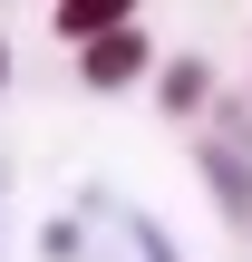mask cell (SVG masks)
Here are the masks:
<instances>
[{
    "instance_id": "6da1fadb",
    "label": "cell",
    "mask_w": 252,
    "mask_h": 262,
    "mask_svg": "<svg viewBox=\"0 0 252 262\" xmlns=\"http://www.w3.org/2000/svg\"><path fill=\"white\" fill-rule=\"evenodd\" d=\"M155 68H165V58H155V39H146V19H136V29H117V39H97V49L78 58V88H87V97H126V88H146Z\"/></svg>"
},
{
    "instance_id": "7a4b0ae2",
    "label": "cell",
    "mask_w": 252,
    "mask_h": 262,
    "mask_svg": "<svg viewBox=\"0 0 252 262\" xmlns=\"http://www.w3.org/2000/svg\"><path fill=\"white\" fill-rule=\"evenodd\" d=\"M194 175L214 185L223 224H233V233H252V156H233L223 136H194Z\"/></svg>"
},
{
    "instance_id": "3957f363",
    "label": "cell",
    "mask_w": 252,
    "mask_h": 262,
    "mask_svg": "<svg viewBox=\"0 0 252 262\" xmlns=\"http://www.w3.org/2000/svg\"><path fill=\"white\" fill-rule=\"evenodd\" d=\"M49 29H58V39H68V49L87 58L97 39H117V29H136V0H58V10H49Z\"/></svg>"
},
{
    "instance_id": "277c9868",
    "label": "cell",
    "mask_w": 252,
    "mask_h": 262,
    "mask_svg": "<svg viewBox=\"0 0 252 262\" xmlns=\"http://www.w3.org/2000/svg\"><path fill=\"white\" fill-rule=\"evenodd\" d=\"M155 107H165L175 126H194L204 107H223V97H214V68H204V58H165V68H155Z\"/></svg>"
},
{
    "instance_id": "5b68a950",
    "label": "cell",
    "mask_w": 252,
    "mask_h": 262,
    "mask_svg": "<svg viewBox=\"0 0 252 262\" xmlns=\"http://www.w3.org/2000/svg\"><path fill=\"white\" fill-rule=\"evenodd\" d=\"M214 126H223V146H233V156H252V97H223V107H214Z\"/></svg>"
},
{
    "instance_id": "8992f818",
    "label": "cell",
    "mask_w": 252,
    "mask_h": 262,
    "mask_svg": "<svg viewBox=\"0 0 252 262\" xmlns=\"http://www.w3.org/2000/svg\"><path fill=\"white\" fill-rule=\"evenodd\" d=\"M126 233H136V243H146V262H175V243H165V233H155V224H146V214H126Z\"/></svg>"
},
{
    "instance_id": "52a82bcc",
    "label": "cell",
    "mask_w": 252,
    "mask_h": 262,
    "mask_svg": "<svg viewBox=\"0 0 252 262\" xmlns=\"http://www.w3.org/2000/svg\"><path fill=\"white\" fill-rule=\"evenodd\" d=\"M0 88H10V49H0Z\"/></svg>"
}]
</instances>
